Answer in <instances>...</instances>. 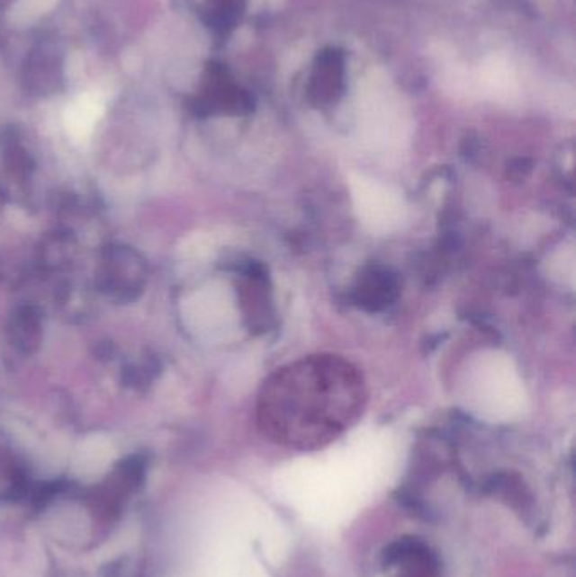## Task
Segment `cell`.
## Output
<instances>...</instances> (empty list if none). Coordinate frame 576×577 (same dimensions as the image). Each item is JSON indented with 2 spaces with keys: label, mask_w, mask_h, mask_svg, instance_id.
<instances>
[{
  "label": "cell",
  "mask_w": 576,
  "mask_h": 577,
  "mask_svg": "<svg viewBox=\"0 0 576 577\" xmlns=\"http://www.w3.org/2000/svg\"><path fill=\"white\" fill-rule=\"evenodd\" d=\"M362 373L335 355L289 363L262 385L259 426L277 442L315 448L342 434L364 413Z\"/></svg>",
  "instance_id": "cell-1"
},
{
  "label": "cell",
  "mask_w": 576,
  "mask_h": 577,
  "mask_svg": "<svg viewBox=\"0 0 576 577\" xmlns=\"http://www.w3.org/2000/svg\"><path fill=\"white\" fill-rule=\"evenodd\" d=\"M104 113V102L98 95H83L69 103L65 111V124L75 140L90 138L98 119Z\"/></svg>",
  "instance_id": "cell-2"
},
{
  "label": "cell",
  "mask_w": 576,
  "mask_h": 577,
  "mask_svg": "<svg viewBox=\"0 0 576 577\" xmlns=\"http://www.w3.org/2000/svg\"><path fill=\"white\" fill-rule=\"evenodd\" d=\"M53 0H21L19 4V11L22 14L31 15L40 14L42 11H46L51 5Z\"/></svg>",
  "instance_id": "cell-3"
}]
</instances>
